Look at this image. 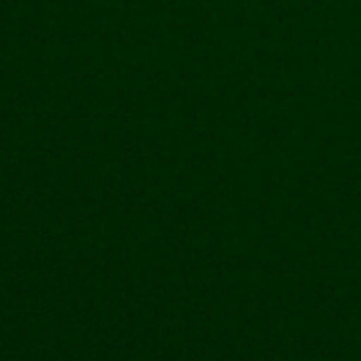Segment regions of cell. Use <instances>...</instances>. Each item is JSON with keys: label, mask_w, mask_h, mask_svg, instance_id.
<instances>
[]
</instances>
